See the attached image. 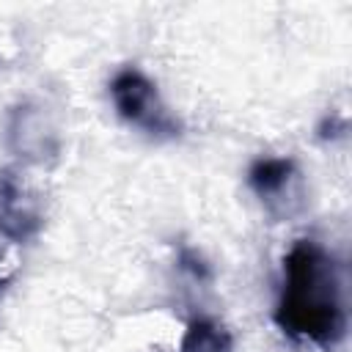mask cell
Returning <instances> with one entry per match:
<instances>
[{
	"mask_svg": "<svg viewBox=\"0 0 352 352\" xmlns=\"http://www.w3.org/2000/svg\"><path fill=\"white\" fill-rule=\"evenodd\" d=\"M275 322L286 336L322 349H333L344 341L346 305L341 270L316 239H297L283 256Z\"/></svg>",
	"mask_w": 352,
	"mask_h": 352,
	"instance_id": "obj_1",
	"label": "cell"
},
{
	"mask_svg": "<svg viewBox=\"0 0 352 352\" xmlns=\"http://www.w3.org/2000/svg\"><path fill=\"white\" fill-rule=\"evenodd\" d=\"M110 99L116 113L151 138H176L182 132L179 118L160 96L154 80L138 66H124L110 80Z\"/></svg>",
	"mask_w": 352,
	"mask_h": 352,
	"instance_id": "obj_2",
	"label": "cell"
},
{
	"mask_svg": "<svg viewBox=\"0 0 352 352\" xmlns=\"http://www.w3.org/2000/svg\"><path fill=\"white\" fill-rule=\"evenodd\" d=\"M248 184L272 220H292L308 204V187L292 157H258L248 170Z\"/></svg>",
	"mask_w": 352,
	"mask_h": 352,
	"instance_id": "obj_3",
	"label": "cell"
},
{
	"mask_svg": "<svg viewBox=\"0 0 352 352\" xmlns=\"http://www.w3.org/2000/svg\"><path fill=\"white\" fill-rule=\"evenodd\" d=\"M44 228V204L19 168L0 170V234L11 242H28Z\"/></svg>",
	"mask_w": 352,
	"mask_h": 352,
	"instance_id": "obj_4",
	"label": "cell"
},
{
	"mask_svg": "<svg viewBox=\"0 0 352 352\" xmlns=\"http://www.w3.org/2000/svg\"><path fill=\"white\" fill-rule=\"evenodd\" d=\"M8 146L25 162H47L60 151V135L52 118L38 104H19L8 116L6 126Z\"/></svg>",
	"mask_w": 352,
	"mask_h": 352,
	"instance_id": "obj_5",
	"label": "cell"
},
{
	"mask_svg": "<svg viewBox=\"0 0 352 352\" xmlns=\"http://www.w3.org/2000/svg\"><path fill=\"white\" fill-rule=\"evenodd\" d=\"M179 352H234V336L220 322L198 316L187 324Z\"/></svg>",
	"mask_w": 352,
	"mask_h": 352,
	"instance_id": "obj_6",
	"label": "cell"
},
{
	"mask_svg": "<svg viewBox=\"0 0 352 352\" xmlns=\"http://www.w3.org/2000/svg\"><path fill=\"white\" fill-rule=\"evenodd\" d=\"M6 289V272H3V267H0V292Z\"/></svg>",
	"mask_w": 352,
	"mask_h": 352,
	"instance_id": "obj_7",
	"label": "cell"
}]
</instances>
